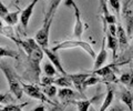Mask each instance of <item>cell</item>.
Here are the masks:
<instances>
[{"mask_svg":"<svg viewBox=\"0 0 133 111\" xmlns=\"http://www.w3.org/2000/svg\"><path fill=\"white\" fill-rule=\"evenodd\" d=\"M19 47L27 53V67L23 72V78L33 83H40V62L43 59L44 51L36 39L28 38L26 40H18Z\"/></svg>","mask_w":133,"mask_h":111,"instance_id":"cell-1","label":"cell"},{"mask_svg":"<svg viewBox=\"0 0 133 111\" xmlns=\"http://www.w3.org/2000/svg\"><path fill=\"white\" fill-rule=\"evenodd\" d=\"M0 70L2 71L3 76L9 84V90L14 93V96L17 98V100H20L22 98L23 89H22V81L20 80V77L17 75L15 69L11 67L9 63L5 62V61H0Z\"/></svg>","mask_w":133,"mask_h":111,"instance_id":"cell-2","label":"cell"},{"mask_svg":"<svg viewBox=\"0 0 133 111\" xmlns=\"http://www.w3.org/2000/svg\"><path fill=\"white\" fill-rule=\"evenodd\" d=\"M72 48H81L83 50H85L87 52L89 53V55L92 57V58H95V52L94 50L91 47V44L89 42H85V41L83 40H65V41H62V42L58 43L57 46H55L52 48L53 51H57L58 50H63V49H72Z\"/></svg>","mask_w":133,"mask_h":111,"instance_id":"cell-3","label":"cell"},{"mask_svg":"<svg viewBox=\"0 0 133 111\" xmlns=\"http://www.w3.org/2000/svg\"><path fill=\"white\" fill-rule=\"evenodd\" d=\"M53 17H55V16L45 14L42 27H41L40 29L38 30V32L36 34L35 39L42 48H48V44H49V32H50V28H51V24H52V21H53Z\"/></svg>","mask_w":133,"mask_h":111,"instance_id":"cell-4","label":"cell"},{"mask_svg":"<svg viewBox=\"0 0 133 111\" xmlns=\"http://www.w3.org/2000/svg\"><path fill=\"white\" fill-rule=\"evenodd\" d=\"M22 89H23V92L26 93L28 97L33 98V99H37V100H40L42 102H45V103L52 105L55 107H58V103L52 102L50 100V98L45 96V93L40 89L39 86H37V83H31V84L22 83Z\"/></svg>","mask_w":133,"mask_h":111,"instance_id":"cell-5","label":"cell"},{"mask_svg":"<svg viewBox=\"0 0 133 111\" xmlns=\"http://www.w3.org/2000/svg\"><path fill=\"white\" fill-rule=\"evenodd\" d=\"M65 7L71 8L74 12V18H76V22H74V28H73V36L76 37L77 39H80L81 36L83 35V31H84V27H83V22L81 20V12L79 7L77 6V3L74 0H65L64 2Z\"/></svg>","mask_w":133,"mask_h":111,"instance_id":"cell-6","label":"cell"},{"mask_svg":"<svg viewBox=\"0 0 133 111\" xmlns=\"http://www.w3.org/2000/svg\"><path fill=\"white\" fill-rule=\"evenodd\" d=\"M58 97H59L60 101L63 105H68V103H74L77 100L80 99H85V96L81 92L73 91L71 88H61L58 90Z\"/></svg>","mask_w":133,"mask_h":111,"instance_id":"cell-7","label":"cell"},{"mask_svg":"<svg viewBox=\"0 0 133 111\" xmlns=\"http://www.w3.org/2000/svg\"><path fill=\"white\" fill-rule=\"evenodd\" d=\"M43 51H44V55H47V57L49 58V60L51 61V62L53 63V66L57 68L58 72H60L61 75H68L65 71L63 67H62L61 64V61H60V57L59 55H58L57 51H53L52 49H49V48H42Z\"/></svg>","mask_w":133,"mask_h":111,"instance_id":"cell-8","label":"cell"},{"mask_svg":"<svg viewBox=\"0 0 133 111\" xmlns=\"http://www.w3.org/2000/svg\"><path fill=\"white\" fill-rule=\"evenodd\" d=\"M39 0H32L30 5H28L24 9L21 11V14H20V22H21L22 27L26 29L29 24V21H30V18L33 14V9H35L36 5L38 3Z\"/></svg>","mask_w":133,"mask_h":111,"instance_id":"cell-9","label":"cell"},{"mask_svg":"<svg viewBox=\"0 0 133 111\" xmlns=\"http://www.w3.org/2000/svg\"><path fill=\"white\" fill-rule=\"evenodd\" d=\"M100 1V5H101V9H102V20H103V23H104V30L107 31V24H110V23H115L116 22V19L113 15L109 11V8H108L107 5V1L105 0H99Z\"/></svg>","mask_w":133,"mask_h":111,"instance_id":"cell-10","label":"cell"},{"mask_svg":"<svg viewBox=\"0 0 133 111\" xmlns=\"http://www.w3.org/2000/svg\"><path fill=\"white\" fill-rule=\"evenodd\" d=\"M68 76L70 77V79L72 80L73 86L76 87V90H78V91L81 92V93L84 92L83 82H84V80L90 76L89 73H69Z\"/></svg>","mask_w":133,"mask_h":111,"instance_id":"cell-11","label":"cell"},{"mask_svg":"<svg viewBox=\"0 0 133 111\" xmlns=\"http://www.w3.org/2000/svg\"><path fill=\"white\" fill-rule=\"evenodd\" d=\"M119 98L129 109L133 110V93L130 91V90L124 88V87H120Z\"/></svg>","mask_w":133,"mask_h":111,"instance_id":"cell-12","label":"cell"},{"mask_svg":"<svg viewBox=\"0 0 133 111\" xmlns=\"http://www.w3.org/2000/svg\"><path fill=\"white\" fill-rule=\"evenodd\" d=\"M105 40H107V39H103V41H102V48H101V50H100L99 55L95 57L94 66H93V70L101 68L102 66H104L105 61H107L108 52H107V49H105Z\"/></svg>","mask_w":133,"mask_h":111,"instance_id":"cell-13","label":"cell"},{"mask_svg":"<svg viewBox=\"0 0 133 111\" xmlns=\"http://www.w3.org/2000/svg\"><path fill=\"white\" fill-rule=\"evenodd\" d=\"M116 38L119 40V46L120 48L124 50V48L128 46V39H129V36L127 34V31L123 29V27L121 24L118 26V31H116Z\"/></svg>","mask_w":133,"mask_h":111,"instance_id":"cell-14","label":"cell"},{"mask_svg":"<svg viewBox=\"0 0 133 111\" xmlns=\"http://www.w3.org/2000/svg\"><path fill=\"white\" fill-rule=\"evenodd\" d=\"M107 46L109 49H111L112 52H113V58L115 59L116 57V50H118V47H119V40L115 36H112L110 32L107 31Z\"/></svg>","mask_w":133,"mask_h":111,"instance_id":"cell-15","label":"cell"},{"mask_svg":"<svg viewBox=\"0 0 133 111\" xmlns=\"http://www.w3.org/2000/svg\"><path fill=\"white\" fill-rule=\"evenodd\" d=\"M107 88H108V92H107V96L104 98V101H103L101 108H100L101 111H104L109 108L112 103V101H113V98H114V90L112 87H110V83H107Z\"/></svg>","mask_w":133,"mask_h":111,"instance_id":"cell-16","label":"cell"},{"mask_svg":"<svg viewBox=\"0 0 133 111\" xmlns=\"http://www.w3.org/2000/svg\"><path fill=\"white\" fill-rule=\"evenodd\" d=\"M55 84L59 86L61 88H71L73 86V82L71 79H70V77L68 75H62L61 77L56 78Z\"/></svg>","mask_w":133,"mask_h":111,"instance_id":"cell-17","label":"cell"},{"mask_svg":"<svg viewBox=\"0 0 133 111\" xmlns=\"http://www.w3.org/2000/svg\"><path fill=\"white\" fill-rule=\"evenodd\" d=\"M1 58H19V53L14 49L9 47H1L0 46V59Z\"/></svg>","mask_w":133,"mask_h":111,"instance_id":"cell-18","label":"cell"},{"mask_svg":"<svg viewBox=\"0 0 133 111\" xmlns=\"http://www.w3.org/2000/svg\"><path fill=\"white\" fill-rule=\"evenodd\" d=\"M99 99V96H97L93 99H90V100H87V99H80V100H77L74 102V105L77 106V109L79 111H87L89 108H90V105L94 102L95 100Z\"/></svg>","mask_w":133,"mask_h":111,"instance_id":"cell-19","label":"cell"},{"mask_svg":"<svg viewBox=\"0 0 133 111\" xmlns=\"http://www.w3.org/2000/svg\"><path fill=\"white\" fill-rule=\"evenodd\" d=\"M16 99L17 98L14 96V93H12L11 91L10 92H6V93L0 92V105H2V106L14 103V102H16Z\"/></svg>","mask_w":133,"mask_h":111,"instance_id":"cell-20","label":"cell"},{"mask_svg":"<svg viewBox=\"0 0 133 111\" xmlns=\"http://www.w3.org/2000/svg\"><path fill=\"white\" fill-rule=\"evenodd\" d=\"M112 67H113V64H109V66H105V67H102L99 68V69H95V70H93V75H98L102 78H105L108 75H110L111 72H113V70H112Z\"/></svg>","mask_w":133,"mask_h":111,"instance_id":"cell-21","label":"cell"},{"mask_svg":"<svg viewBox=\"0 0 133 111\" xmlns=\"http://www.w3.org/2000/svg\"><path fill=\"white\" fill-rule=\"evenodd\" d=\"M20 12L19 11H15V12H9L5 18H3V20L6 21L7 24H9V26H15V24L18 22L19 20V17H20Z\"/></svg>","mask_w":133,"mask_h":111,"instance_id":"cell-22","label":"cell"},{"mask_svg":"<svg viewBox=\"0 0 133 111\" xmlns=\"http://www.w3.org/2000/svg\"><path fill=\"white\" fill-rule=\"evenodd\" d=\"M43 71H44L45 75L49 76V77H56L57 73H58L57 68L53 66V63L50 60L47 61V62H44V64H43Z\"/></svg>","mask_w":133,"mask_h":111,"instance_id":"cell-23","label":"cell"},{"mask_svg":"<svg viewBox=\"0 0 133 111\" xmlns=\"http://www.w3.org/2000/svg\"><path fill=\"white\" fill-rule=\"evenodd\" d=\"M41 90L45 93V96L49 97L50 99H55V97L57 96L58 90L55 84H50V86H44V87L41 88Z\"/></svg>","mask_w":133,"mask_h":111,"instance_id":"cell-24","label":"cell"},{"mask_svg":"<svg viewBox=\"0 0 133 111\" xmlns=\"http://www.w3.org/2000/svg\"><path fill=\"white\" fill-rule=\"evenodd\" d=\"M102 78H99L97 76H89L87 79L84 80V82H83V89H87V88H89L91 87V86H94V84H97L99 83V82H102Z\"/></svg>","mask_w":133,"mask_h":111,"instance_id":"cell-25","label":"cell"},{"mask_svg":"<svg viewBox=\"0 0 133 111\" xmlns=\"http://www.w3.org/2000/svg\"><path fill=\"white\" fill-rule=\"evenodd\" d=\"M28 105H29V102H24V103H19V105H16L15 102H14V103H9V105L3 106L2 110H15V111H20V110H22L24 107L28 106Z\"/></svg>","mask_w":133,"mask_h":111,"instance_id":"cell-26","label":"cell"},{"mask_svg":"<svg viewBox=\"0 0 133 111\" xmlns=\"http://www.w3.org/2000/svg\"><path fill=\"white\" fill-rule=\"evenodd\" d=\"M48 1L50 3V7H49V10L47 14L48 15H56V11L62 0H48Z\"/></svg>","mask_w":133,"mask_h":111,"instance_id":"cell-27","label":"cell"},{"mask_svg":"<svg viewBox=\"0 0 133 111\" xmlns=\"http://www.w3.org/2000/svg\"><path fill=\"white\" fill-rule=\"evenodd\" d=\"M55 77H49V76H43L40 79V86L41 87H44V86H50V84H55Z\"/></svg>","mask_w":133,"mask_h":111,"instance_id":"cell-28","label":"cell"},{"mask_svg":"<svg viewBox=\"0 0 133 111\" xmlns=\"http://www.w3.org/2000/svg\"><path fill=\"white\" fill-rule=\"evenodd\" d=\"M130 80H131V71L122 73L121 77H120V79H119V81L121 82L122 84H125V86H128L130 83Z\"/></svg>","mask_w":133,"mask_h":111,"instance_id":"cell-29","label":"cell"},{"mask_svg":"<svg viewBox=\"0 0 133 111\" xmlns=\"http://www.w3.org/2000/svg\"><path fill=\"white\" fill-rule=\"evenodd\" d=\"M109 3L114 9V11L116 14L120 15V10H121V0H109Z\"/></svg>","mask_w":133,"mask_h":111,"instance_id":"cell-30","label":"cell"},{"mask_svg":"<svg viewBox=\"0 0 133 111\" xmlns=\"http://www.w3.org/2000/svg\"><path fill=\"white\" fill-rule=\"evenodd\" d=\"M8 14H9V11H8L7 7L3 5L1 1H0V18H2V19H3Z\"/></svg>","mask_w":133,"mask_h":111,"instance_id":"cell-31","label":"cell"},{"mask_svg":"<svg viewBox=\"0 0 133 111\" xmlns=\"http://www.w3.org/2000/svg\"><path fill=\"white\" fill-rule=\"evenodd\" d=\"M108 32H110L112 36H115L116 37V31H118V26L115 23H110L109 24V28H108Z\"/></svg>","mask_w":133,"mask_h":111,"instance_id":"cell-32","label":"cell"},{"mask_svg":"<svg viewBox=\"0 0 133 111\" xmlns=\"http://www.w3.org/2000/svg\"><path fill=\"white\" fill-rule=\"evenodd\" d=\"M32 110H33V111H38V110H45V107H44V106H42V105H41V106H37V107H35V108H33Z\"/></svg>","mask_w":133,"mask_h":111,"instance_id":"cell-33","label":"cell"},{"mask_svg":"<svg viewBox=\"0 0 133 111\" xmlns=\"http://www.w3.org/2000/svg\"><path fill=\"white\" fill-rule=\"evenodd\" d=\"M128 86H129V88H133V70L131 71V80H130V83Z\"/></svg>","mask_w":133,"mask_h":111,"instance_id":"cell-34","label":"cell"},{"mask_svg":"<svg viewBox=\"0 0 133 111\" xmlns=\"http://www.w3.org/2000/svg\"><path fill=\"white\" fill-rule=\"evenodd\" d=\"M3 27H5V24H3L2 21L0 20V34H1V31H2V29H3Z\"/></svg>","mask_w":133,"mask_h":111,"instance_id":"cell-35","label":"cell"},{"mask_svg":"<svg viewBox=\"0 0 133 111\" xmlns=\"http://www.w3.org/2000/svg\"><path fill=\"white\" fill-rule=\"evenodd\" d=\"M131 51H132V53H133V41H132V44H131Z\"/></svg>","mask_w":133,"mask_h":111,"instance_id":"cell-36","label":"cell"},{"mask_svg":"<svg viewBox=\"0 0 133 111\" xmlns=\"http://www.w3.org/2000/svg\"><path fill=\"white\" fill-rule=\"evenodd\" d=\"M2 108H3V106H2V105H0V109L2 110Z\"/></svg>","mask_w":133,"mask_h":111,"instance_id":"cell-37","label":"cell"}]
</instances>
